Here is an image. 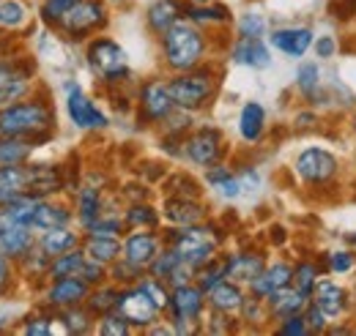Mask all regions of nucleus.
Returning <instances> with one entry per match:
<instances>
[{
    "label": "nucleus",
    "mask_w": 356,
    "mask_h": 336,
    "mask_svg": "<svg viewBox=\"0 0 356 336\" xmlns=\"http://www.w3.org/2000/svg\"><path fill=\"white\" fill-rule=\"evenodd\" d=\"M55 126V115L39 99L14 101L8 107H0V134L3 137H28V140H44L49 128Z\"/></svg>",
    "instance_id": "nucleus-1"
},
{
    "label": "nucleus",
    "mask_w": 356,
    "mask_h": 336,
    "mask_svg": "<svg viewBox=\"0 0 356 336\" xmlns=\"http://www.w3.org/2000/svg\"><path fill=\"white\" fill-rule=\"evenodd\" d=\"M162 52H165V63L181 74L200 66L206 52V39L192 25V19H178L168 33H162Z\"/></svg>",
    "instance_id": "nucleus-2"
},
{
    "label": "nucleus",
    "mask_w": 356,
    "mask_h": 336,
    "mask_svg": "<svg viewBox=\"0 0 356 336\" xmlns=\"http://www.w3.org/2000/svg\"><path fill=\"white\" fill-rule=\"evenodd\" d=\"M170 246L178 252L184 262H189L192 268H203L209 260L217 257L220 249V233L214 227H203V224H189L173 233Z\"/></svg>",
    "instance_id": "nucleus-3"
},
{
    "label": "nucleus",
    "mask_w": 356,
    "mask_h": 336,
    "mask_svg": "<svg viewBox=\"0 0 356 336\" xmlns=\"http://www.w3.org/2000/svg\"><path fill=\"white\" fill-rule=\"evenodd\" d=\"M214 74L209 69H189V72H181L176 80H170L168 87H170V96L176 101V110H200L211 93H214Z\"/></svg>",
    "instance_id": "nucleus-4"
},
{
    "label": "nucleus",
    "mask_w": 356,
    "mask_h": 336,
    "mask_svg": "<svg viewBox=\"0 0 356 336\" xmlns=\"http://www.w3.org/2000/svg\"><path fill=\"white\" fill-rule=\"evenodd\" d=\"M206 306V290L200 285H181L170 290V312H173V323H176V334H192V323L200 320Z\"/></svg>",
    "instance_id": "nucleus-5"
},
{
    "label": "nucleus",
    "mask_w": 356,
    "mask_h": 336,
    "mask_svg": "<svg viewBox=\"0 0 356 336\" xmlns=\"http://www.w3.org/2000/svg\"><path fill=\"white\" fill-rule=\"evenodd\" d=\"M88 63L104 83H118L129 66L124 47H118L113 39H93L88 44Z\"/></svg>",
    "instance_id": "nucleus-6"
},
{
    "label": "nucleus",
    "mask_w": 356,
    "mask_h": 336,
    "mask_svg": "<svg viewBox=\"0 0 356 336\" xmlns=\"http://www.w3.org/2000/svg\"><path fill=\"white\" fill-rule=\"evenodd\" d=\"M115 309L127 317V323H129L132 328H148V326H154L156 317H159V312H162L159 303L145 293L140 285L124 287L121 295H118V306H115Z\"/></svg>",
    "instance_id": "nucleus-7"
},
{
    "label": "nucleus",
    "mask_w": 356,
    "mask_h": 336,
    "mask_svg": "<svg viewBox=\"0 0 356 336\" xmlns=\"http://www.w3.org/2000/svg\"><path fill=\"white\" fill-rule=\"evenodd\" d=\"M36 241L39 238H36L33 227L17 221L11 213H6V210L0 208V252L6 254L8 260L19 262L25 254L36 246Z\"/></svg>",
    "instance_id": "nucleus-8"
},
{
    "label": "nucleus",
    "mask_w": 356,
    "mask_h": 336,
    "mask_svg": "<svg viewBox=\"0 0 356 336\" xmlns=\"http://www.w3.org/2000/svg\"><path fill=\"white\" fill-rule=\"evenodd\" d=\"M104 22H107V8L102 6V0H80V3L58 22V28H60L63 33H69L72 39H83V36H88L93 31L104 28Z\"/></svg>",
    "instance_id": "nucleus-9"
},
{
    "label": "nucleus",
    "mask_w": 356,
    "mask_h": 336,
    "mask_svg": "<svg viewBox=\"0 0 356 336\" xmlns=\"http://www.w3.org/2000/svg\"><path fill=\"white\" fill-rule=\"evenodd\" d=\"M184 153L189 162L200 167H211L222 156V134L217 128H197L192 137L184 140Z\"/></svg>",
    "instance_id": "nucleus-10"
},
{
    "label": "nucleus",
    "mask_w": 356,
    "mask_h": 336,
    "mask_svg": "<svg viewBox=\"0 0 356 336\" xmlns=\"http://www.w3.org/2000/svg\"><path fill=\"white\" fill-rule=\"evenodd\" d=\"M140 110L148 121H168L176 112V101L170 96V87L162 80H151L140 90Z\"/></svg>",
    "instance_id": "nucleus-11"
},
{
    "label": "nucleus",
    "mask_w": 356,
    "mask_h": 336,
    "mask_svg": "<svg viewBox=\"0 0 356 336\" xmlns=\"http://www.w3.org/2000/svg\"><path fill=\"white\" fill-rule=\"evenodd\" d=\"M66 93H69V99H66V110H69V118L74 121V126L77 128H104L107 126V118H104V112H99L96 107H93V101L83 96V90H80V85H66Z\"/></svg>",
    "instance_id": "nucleus-12"
},
{
    "label": "nucleus",
    "mask_w": 356,
    "mask_h": 336,
    "mask_svg": "<svg viewBox=\"0 0 356 336\" xmlns=\"http://www.w3.org/2000/svg\"><path fill=\"white\" fill-rule=\"evenodd\" d=\"M90 293V285L80 276H63V279H52L49 290H47V303L55 309H66V306H77L86 303Z\"/></svg>",
    "instance_id": "nucleus-13"
},
{
    "label": "nucleus",
    "mask_w": 356,
    "mask_h": 336,
    "mask_svg": "<svg viewBox=\"0 0 356 336\" xmlns=\"http://www.w3.org/2000/svg\"><path fill=\"white\" fill-rule=\"evenodd\" d=\"M31 90V69L19 63H0V107L19 101Z\"/></svg>",
    "instance_id": "nucleus-14"
},
{
    "label": "nucleus",
    "mask_w": 356,
    "mask_h": 336,
    "mask_svg": "<svg viewBox=\"0 0 356 336\" xmlns=\"http://www.w3.org/2000/svg\"><path fill=\"white\" fill-rule=\"evenodd\" d=\"M296 172L310 183H323L337 172V159L329 151L310 148L296 159Z\"/></svg>",
    "instance_id": "nucleus-15"
},
{
    "label": "nucleus",
    "mask_w": 356,
    "mask_h": 336,
    "mask_svg": "<svg viewBox=\"0 0 356 336\" xmlns=\"http://www.w3.org/2000/svg\"><path fill=\"white\" fill-rule=\"evenodd\" d=\"M31 194V165H6L0 167V205Z\"/></svg>",
    "instance_id": "nucleus-16"
},
{
    "label": "nucleus",
    "mask_w": 356,
    "mask_h": 336,
    "mask_svg": "<svg viewBox=\"0 0 356 336\" xmlns=\"http://www.w3.org/2000/svg\"><path fill=\"white\" fill-rule=\"evenodd\" d=\"M159 254V238L154 233H132L124 241V260H129L137 268H148Z\"/></svg>",
    "instance_id": "nucleus-17"
},
{
    "label": "nucleus",
    "mask_w": 356,
    "mask_h": 336,
    "mask_svg": "<svg viewBox=\"0 0 356 336\" xmlns=\"http://www.w3.org/2000/svg\"><path fill=\"white\" fill-rule=\"evenodd\" d=\"M203 216H206V210L197 203V197H170V200H165V219L176 227L200 224Z\"/></svg>",
    "instance_id": "nucleus-18"
},
{
    "label": "nucleus",
    "mask_w": 356,
    "mask_h": 336,
    "mask_svg": "<svg viewBox=\"0 0 356 336\" xmlns=\"http://www.w3.org/2000/svg\"><path fill=\"white\" fill-rule=\"evenodd\" d=\"M264 268H266V262H264L261 254L241 252L227 257V279L236 282V285H252L261 276Z\"/></svg>",
    "instance_id": "nucleus-19"
},
{
    "label": "nucleus",
    "mask_w": 356,
    "mask_h": 336,
    "mask_svg": "<svg viewBox=\"0 0 356 336\" xmlns=\"http://www.w3.org/2000/svg\"><path fill=\"white\" fill-rule=\"evenodd\" d=\"M293 282V268L291 265H285V262H277V265H268L261 271V276L250 285L252 287V293L261 295V298H268L271 293H277V290H282V287H288Z\"/></svg>",
    "instance_id": "nucleus-20"
},
{
    "label": "nucleus",
    "mask_w": 356,
    "mask_h": 336,
    "mask_svg": "<svg viewBox=\"0 0 356 336\" xmlns=\"http://www.w3.org/2000/svg\"><path fill=\"white\" fill-rule=\"evenodd\" d=\"M206 301L211 303L214 312H225V314H233V312H241V303H244V293L236 282L230 279H222L220 285H214L209 293H206Z\"/></svg>",
    "instance_id": "nucleus-21"
},
{
    "label": "nucleus",
    "mask_w": 356,
    "mask_h": 336,
    "mask_svg": "<svg viewBox=\"0 0 356 336\" xmlns=\"http://www.w3.org/2000/svg\"><path fill=\"white\" fill-rule=\"evenodd\" d=\"M63 189V175L55 165H31V194L52 197Z\"/></svg>",
    "instance_id": "nucleus-22"
},
{
    "label": "nucleus",
    "mask_w": 356,
    "mask_h": 336,
    "mask_svg": "<svg viewBox=\"0 0 356 336\" xmlns=\"http://www.w3.org/2000/svg\"><path fill=\"white\" fill-rule=\"evenodd\" d=\"M72 221V210L60 203H49V200H39V205L33 210V219H31V227L36 233H44L52 227H66Z\"/></svg>",
    "instance_id": "nucleus-23"
},
{
    "label": "nucleus",
    "mask_w": 356,
    "mask_h": 336,
    "mask_svg": "<svg viewBox=\"0 0 356 336\" xmlns=\"http://www.w3.org/2000/svg\"><path fill=\"white\" fill-rule=\"evenodd\" d=\"M312 44V33L307 28H282L271 33V47H277L280 52L291 55V58H302Z\"/></svg>",
    "instance_id": "nucleus-24"
},
{
    "label": "nucleus",
    "mask_w": 356,
    "mask_h": 336,
    "mask_svg": "<svg viewBox=\"0 0 356 336\" xmlns=\"http://www.w3.org/2000/svg\"><path fill=\"white\" fill-rule=\"evenodd\" d=\"M233 60L241 63V66H250V69H266L271 63V55H268L266 44L261 39L241 36L238 42L233 44Z\"/></svg>",
    "instance_id": "nucleus-25"
},
{
    "label": "nucleus",
    "mask_w": 356,
    "mask_h": 336,
    "mask_svg": "<svg viewBox=\"0 0 356 336\" xmlns=\"http://www.w3.org/2000/svg\"><path fill=\"white\" fill-rule=\"evenodd\" d=\"M36 246H39V249H44L49 257H58V254L77 249V246H80V238H77V233H72V230H69V224H66V227H52V230H44V233L39 235Z\"/></svg>",
    "instance_id": "nucleus-26"
},
{
    "label": "nucleus",
    "mask_w": 356,
    "mask_h": 336,
    "mask_svg": "<svg viewBox=\"0 0 356 336\" xmlns=\"http://www.w3.org/2000/svg\"><path fill=\"white\" fill-rule=\"evenodd\" d=\"M268 301V309H271V314H277V317H291V314H299L305 306H307V293H302V290H291V287H282V290H277V293H271L266 298Z\"/></svg>",
    "instance_id": "nucleus-27"
},
{
    "label": "nucleus",
    "mask_w": 356,
    "mask_h": 336,
    "mask_svg": "<svg viewBox=\"0 0 356 336\" xmlns=\"http://www.w3.org/2000/svg\"><path fill=\"white\" fill-rule=\"evenodd\" d=\"M181 14H184V11H181V6H178L176 0H154L145 17H148L151 31L162 36V33H168L178 19H181Z\"/></svg>",
    "instance_id": "nucleus-28"
},
{
    "label": "nucleus",
    "mask_w": 356,
    "mask_h": 336,
    "mask_svg": "<svg viewBox=\"0 0 356 336\" xmlns=\"http://www.w3.org/2000/svg\"><path fill=\"white\" fill-rule=\"evenodd\" d=\"M83 249H86L90 260H96L102 265H113L124 254V244L118 238H107V235H88Z\"/></svg>",
    "instance_id": "nucleus-29"
},
{
    "label": "nucleus",
    "mask_w": 356,
    "mask_h": 336,
    "mask_svg": "<svg viewBox=\"0 0 356 336\" xmlns=\"http://www.w3.org/2000/svg\"><path fill=\"white\" fill-rule=\"evenodd\" d=\"M36 148V140L28 137H3L0 134V167L6 165H25Z\"/></svg>",
    "instance_id": "nucleus-30"
},
{
    "label": "nucleus",
    "mask_w": 356,
    "mask_h": 336,
    "mask_svg": "<svg viewBox=\"0 0 356 336\" xmlns=\"http://www.w3.org/2000/svg\"><path fill=\"white\" fill-rule=\"evenodd\" d=\"M86 260H88L86 249H72V252L58 254V257H52V262H49V271H47V276H49V279H63V276H80V271H83Z\"/></svg>",
    "instance_id": "nucleus-31"
},
{
    "label": "nucleus",
    "mask_w": 356,
    "mask_h": 336,
    "mask_svg": "<svg viewBox=\"0 0 356 336\" xmlns=\"http://www.w3.org/2000/svg\"><path fill=\"white\" fill-rule=\"evenodd\" d=\"M264 126H266V112H264V107H261L258 101L244 104L241 118H238V131H241V137H244L247 142H258L261 134H264Z\"/></svg>",
    "instance_id": "nucleus-32"
},
{
    "label": "nucleus",
    "mask_w": 356,
    "mask_h": 336,
    "mask_svg": "<svg viewBox=\"0 0 356 336\" xmlns=\"http://www.w3.org/2000/svg\"><path fill=\"white\" fill-rule=\"evenodd\" d=\"M312 295H315V306H321L329 317H337L346 309V293L332 282H318Z\"/></svg>",
    "instance_id": "nucleus-33"
},
{
    "label": "nucleus",
    "mask_w": 356,
    "mask_h": 336,
    "mask_svg": "<svg viewBox=\"0 0 356 336\" xmlns=\"http://www.w3.org/2000/svg\"><path fill=\"white\" fill-rule=\"evenodd\" d=\"M77 216H80V224H83L86 230L102 216V197H99V189L83 186V189L77 192Z\"/></svg>",
    "instance_id": "nucleus-34"
},
{
    "label": "nucleus",
    "mask_w": 356,
    "mask_h": 336,
    "mask_svg": "<svg viewBox=\"0 0 356 336\" xmlns=\"http://www.w3.org/2000/svg\"><path fill=\"white\" fill-rule=\"evenodd\" d=\"M93 312H90L88 306H66V309H60V323H63V331H69V334H88L90 326H93Z\"/></svg>",
    "instance_id": "nucleus-35"
},
{
    "label": "nucleus",
    "mask_w": 356,
    "mask_h": 336,
    "mask_svg": "<svg viewBox=\"0 0 356 336\" xmlns=\"http://www.w3.org/2000/svg\"><path fill=\"white\" fill-rule=\"evenodd\" d=\"M222 279H227V257H214V260H209L203 268H197V274H195V282L209 293L214 285H220Z\"/></svg>",
    "instance_id": "nucleus-36"
},
{
    "label": "nucleus",
    "mask_w": 356,
    "mask_h": 336,
    "mask_svg": "<svg viewBox=\"0 0 356 336\" xmlns=\"http://www.w3.org/2000/svg\"><path fill=\"white\" fill-rule=\"evenodd\" d=\"M28 22V8L22 0H0V28L17 31Z\"/></svg>",
    "instance_id": "nucleus-37"
},
{
    "label": "nucleus",
    "mask_w": 356,
    "mask_h": 336,
    "mask_svg": "<svg viewBox=\"0 0 356 336\" xmlns=\"http://www.w3.org/2000/svg\"><path fill=\"white\" fill-rule=\"evenodd\" d=\"M118 295H121V290H115V287L90 290L88 298H86V306L93 312V317H102V314H107V312H113L118 306Z\"/></svg>",
    "instance_id": "nucleus-38"
},
{
    "label": "nucleus",
    "mask_w": 356,
    "mask_h": 336,
    "mask_svg": "<svg viewBox=\"0 0 356 336\" xmlns=\"http://www.w3.org/2000/svg\"><path fill=\"white\" fill-rule=\"evenodd\" d=\"M184 14H186V19H192V22H227L230 19V11L225 8V6H189V8H184Z\"/></svg>",
    "instance_id": "nucleus-39"
},
{
    "label": "nucleus",
    "mask_w": 356,
    "mask_h": 336,
    "mask_svg": "<svg viewBox=\"0 0 356 336\" xmlns=\"http://www.w3.org/2000/svg\"><path fill=\"white\" fill-rule=\"evenodd\" d=\"M184 260L178 257V252L170 246V249H165V252L156 254V260L148 265V271H151V276H156V279H162V282H168V276L176 271L178 265H181Z\"/></svg>",
    "instance_id": "nucleus-40"
},
{
    "label": "nucleus",
    "mask_w": 356,
    "mask_h": 336,
    "mask_svg": "<svg viewBox=\"0 0 356 336\" xmlns=\"http://www.w3.org/2000/svg\"><path fill=\"white\" fill-rule=\"evenodd\" d=\"M96 331H99L102 336H127L129 331H132V326L127 323V317H124L118 309H113V312H107V314L99 317Z\"/></svg>",
    "instance_id": "nucleus-41"
},
{
    "label": "nucleus",
    "mask_w": 356,
    "mask_h": 336,
    "mask_svg": "<svg viewBox=\"0 0 356 336\" xmlns=\"http://www.w3.org/2000/svg\"><path fill=\"white\" fill-rule=\"evenodd\" d=\"M80 0H44L42 3V19L47 25H58Z\"/></svg>",
    "instance_id": "nucleus-42"
},
{
    "label": "nucleus",
    "mask_w": 356,
    "mask_h": 336,
    "mask_svg": "<svg viewBox=\"0 0 356 336\" xmlns=\"http://www.w3.org/2000/svg\"><path fill=\"white\" fill-rule=\"evenodd\" d=\"M315 285H318V268L312 262H302V265L293 268V287L296 290L310 295L315 290Z\"/></svg>",
    "instance_id": "nucleus-43"
},
{
    "label": "nucleus",
    "mask_w": 356,
    "mask_h": 336,
    "mask_svg": "<svg viewBox=\"0 0 356 336\" xmlns=\"http://www.w3.org/2000/svg\"><path fill=\"white\" fill-rule=\"evenodd\" d=\"M124 230V221L118 216H99L93 224L88 227V235H107V238H118Z\"/></svg>",
    "instance_id": "nucleus-44"
},
{
    "label": "nucleus",
    "mask_w": 356,
    "mask_h": 336,
    "mask_svg": "<svg viewBox=\"0 0 356 336\" xmlns=\"http://www.w3.org/2000/svg\"><path fill=\"white\" fill-rule=\"evenodd\" d=\"M113 279L118 285H137L143 279V268L132 265L129 260H115L113 262Z\"/></svg>",
    "instance_id": "nucleus-45"
},
{
    "label": "nucleus",
    "mask_w": 356,
    "mask_h": 336,
    "mask_svg": "<svg viewBox=\"0 0 356 336\" xmlns=\"http://www.w3.org/2000/svg\"><path fill=\"white\" fill-rule=\"evenodd\" d=\"M156 221H159V216L151 205H132L127 210V224L129 227H154Z\"/></svg>",
    "instance_id": "nucleus-46"
},
{
    "label": "nucleus",
    "mask_w": 356,
    "mask_h": 336,
    "mask_svg": "<svg viewBox=\"0 0 356 336\" xmlns=\"http://www.w3.org/2000/svg\"><path fill=\"white\" fill-rule=\"evenodd\" d=\"M266 31V22L261 14H244L241 22H238V36H247V39H261Z\"/></svg>",
    "instance_id": "nucleus-47"
},
{
    "label": "nucleus",
    "mask_w": 356,
    "mask_h": 336,
    "mask_svg": "<svg viewBox=\"0 0 356 336\" xmlns=\"http://www.w3.org/2000/svg\"><path fill=\"white\" fill-rule=\"evenodd\" d=\"M296 83H299V90L305 96H315V87H318V69L312 63H305L296 74Z\"/></svg>",
    "instance_id": "nucleus-48"
},
{
    "label": "nucleus",
    "mask_w": 356,
    "mask_h": 336,
    "mask_svg": "<svg viewBox=\"0 0 356 336\" xmlns=\"http://www.w3.org/2000/svg\"><path fill=\"white\" fill-rule=\"evenodd\" d=\"M280 334H285V336H305V334H310V326H307V320H305V317H299V314H291V317H285V320H282V326H280Z\"/></svg>",
    "instance_id": "nucleus-49"
},
{
    "label": "nucleus",
    "mask_w": 356,
    "mask_h": 336,
    "mask_svg": "<svg viewBox=\"0 0 356 336\" xmlns=\"http://www.w3.org/2000/svg\"><path fill=\"white\" fill-rule=\"evenodd\" d=\"M107 274H104V265L102 262H96V260H86V265H83V271H80V279H86L88 285H102V279H104Z\"/></svg>",
    "instance_id": "nucleus-50"
},
{
    "label": "nucleus",
    "mask_w": 356,
    "mask_h": 336,
    "mask_svg": "<svg viewBox=\"0 0 356 336\" xmlns=\"http://www.w3.org/2000/svg\"><path fill=\"white\" fill-rule=\"evenodd\" d=\"M22 334L47 336V334H52V323H49V317H28V323L22 326Z\"/></svg>",
    "instance_id": "nucleus-51"
},
{
    "label": "nucleus",
    "mask_w": 356,
    "mask_h": 336,
    "mask_svg": "<svg viewBox=\"0 0 356 336\" xmlns=\"http://www.w3.org/2000/svg\"><path fill=\"white\" fill-rule=\"evenodd\" d=\"M329 11H332L337 19H351L356 14V0H332Z\"/></svg>",
    "instance_id": "nucleus-52"
},
{
    "label": "nucleus",
    "mask_w": 356,
    "mask_h": 336,
    "mask_svg": "<svg viewBox=\"0 0 356 336\" xmlns=\"http://www.w3.org/2000/svg\"><path fill=\"white\" fill-rule=\"evenodd\" d=\"M305 320H307L310 331H323V328H326V312H323L321 306H315V303L307 309V317H305Z\"/></svg>",
    "instance_id": "nucleus-53"
},
{
    "label": "nucleus",
    "mask_w": 356,
    "mask_h": 336,
    "mask_svg": "<svg viewBox=\"0 0 356 336\" xmlns=\"http://www.w3.org/2000/svg\"><path fill=\"white\" fill-rule=\"evenodd\" d=\"M11 262L14 260H8L6 254L0 252V295L6 293L8 287H11V276H14V271H11Z\"/></svg>",
    "instance_id": "nucleus-54"
},
{
    "label": "nucleus",
    "mask_w": 356,
    "mask_h": 336,
    "mask_svg": "<svg viewBox=\"0 0 356 336\" xmlns=\"http://www.w3.org/2000/svg\"><path fill=\"white\" fill-rule=\"evenodd\" d=\"M348 268H354V254L348 252L332 254V271H348Z\"/></svg>",
    "instance_id": "nucleus-55"
},
{
    "label": "nucleus",
    "mask_w": 356,
    "mask_h": 336,
    "mask_svg": "<svg viewBox=\"0 0 356 336\" xmlns=\"http://www.w3.org/2000/svg\"><path fill=\"white\" fill-rule=\"evenodd\" d=\"M227 320V314L225 312H217V317H214V323L209 326V331L211 334H225V331H230V323H225Z\"/></svg>",
    "instance_id": "nucleus-56"
},
{
    "label": "nucleus",
    "mask_w": 356,
    "mask_h": 336,
    "mask_svg": "<svg viewBox=\"0 0 356 336\" xmlns=\"http://www.w3.org/2000/svg\"><path fill=\"white\" fill-rule=\"evenodd\" d=\"M315 52H318V58H332V52H334V42H332L329 36H323L321 42L315 44Z\"/></svg>",
    "instance_id": "nucleus-57"
},
{
    "label": "nucleus",
    "mask_w": 356,
    "mask_h": 336,
    "mask_svg": "<svg viewBox=\"0 0 356 336\" xmlns=\"http://www.w3.org/2000/svg\"><path fill=\"white\" fill-rule=\"evenodd\" d=\"M296 121H302V126H310V124H312V115H299Z\"/></svg>",
    "instance_id": "nucleus-58"
},
{
    "label": "nucleus",
    "mask_w": 356,
    "mask_h": 336,
    "mask_svg": "<svg viewBox=\"0 0 356 336\" xmlns=\"http://www.w3.org/2000/svg\"><path fill=\"white\" fill-rule=\"evenodd\" d=\"M206 3H209V0H192L189 6H206Z\"/></svg>",
    "instance_id": "nucleus-59"
},
{
    "label": "nucleus",
    "mask_w": 356,
    "mask_h": 336,
    "mask_svg": "<svg viewBox=\"0 0 356 336\" xmlns=\"http://www.w3.org/2000/svg\"><path fill=\"white\" fill-rule=\"evenodd\" d=\"M354 244H356V235H354Z\"/></svg>",
    "instance_id": "nucleus-60"
},
{
    "label": "nucleus",
    "mask_w": 356,
    "mask_h": 336,
    "mask_svg": "<svg viewBox=\"0 0 356 336\" xmlns=\"http://www.w3.org/2000/svg\"><path fill=\"white\" fill-rule=\"evenodd\" d=\"M0 49H3V44H0Z\"/></svg>",
    "instance_id": "nucleus-61"
}]
</instances>
